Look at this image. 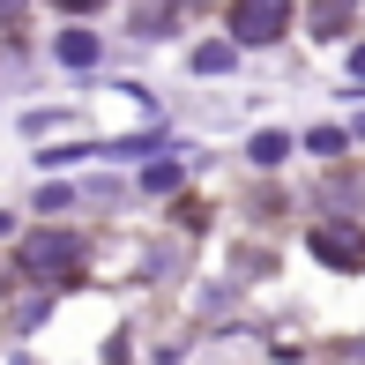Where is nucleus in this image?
I'll use <instances>...</instances> for the list:
<instances>
[{"mask_svg":"<svg viewBox=\"0 0 365 365\" xmlns=\"http://www.w3.org/2000/svg\"><path fill=\"white\" fill-rule=\"evenodd\" d=\"M313 23H321L328 38H343V23H351V0H313Z\"/></svg>","mask_w":365,"mask_h":365,"instance_id":"obj_5","label":"nucleus"},{"mask_svg":"<svg viewBox=\"0 0 365 365\" xmlns=\"http://www.w3.org/2000/svg\"><path fill=\"white\" fill-rule=\"evenodd\" d=\"M194 68H202V75H231V45H202V53H194Z\"/></svg>","mask_w":365,"mask_h":365,"instance_id":"obj_7","label":"nucleus"},{"mask_svg":"<svg viewBox=\"0 0 365 365\" xmlns=\"http://www.w3.org/2000/svg\"><path fill=\"white\" fill-rule=\"evenodd\" d=\"M313 261H328V269H365V231L358 224H313Z\"/></svg>","mask_w":365,"mask_h":365,"instance_id":"obj_3","label":"nucleus"},{"mask_svg":"<svg viewBox=\"0 0 365 365\" xmlns=\"http://www.w3.org/2000/svg\"><path fill=\"white\" fill-rule=\"evenodd\" d=\"M60 60H68V68H90V60H97V38H90V30H60Z\"/></svg>","mask_w":365,"mask_h":365,"instance_id":"obj_4","label":"nucleus"},{"mask_svg":"<svg viewBox=\"0 0 365 365\" xmlns=\"http://www.w3.org/2000/svg\"><path fill=\"white\" fill-rule=\"evenodd\" d=\"M351 75H365V45H358V53H351Z\"/></svg>","mask_w":365,"mask_h":365,"instance_id":"obj_11","label":"nucleus"},{"mask_svg":"<svg viewBox=\"0 0 365 365\" xmlns=\"http://www.w3.org/2000/svg\"><path fill=\"white\" fill-rule=\"evenodd\" d=\"M53 8H75L82 15V8H105V0H53Z\"/></svg>","mask_w":365,"mask_h":365,"instance_id":"obj_10","label":"nucleus"},{"mask_svg":"<svg viewBox=\"0 0 365 365\" xmlns=\"http://www.w3.org/2000/svg\"><path fill=\"white\" fill-rule=\"evenodd\" d=\"M284 149H291V135L269 127V135H254V164H284Z\"/></svg>","mask_w":365,"mask_h":365,"instance_id":"obj_6","label":"nucleus"},{"mask_svg":"<svg viewBox=\"0 0 365 365\" xmlns=\"http://www.w3.org/2000/svg\"><path fill=\"white\" fill-rule=\"evenodd\" d=\"M231 30L239 45H276L291 30V0H231Z\"/></svg>","mask_w":365,"mask_h":365,"instance_id":"obj_1","label":"nucleus"},{"mask_svg":"<svg viewBox=\"0 0 365 365\" xmlns=\"http://www.w3.org/2000/svg\"><path fill=\"white\" fill-rule=\"evenodd\" d=\"M306 149H321V157H343V127H321V135H313Z\"/></svg>","mask_w":365,"mask_h":365,"instance_id":"obj_8","label":"nucleus"},{"mask_svg":"<svg viewBox=\"0 0 365 365\" xmlns=\"http://www.w3.org/2000/svg\"><path fill=\"white\" fill-rule=\"evenodd\" d=\"M15 15H23V0H0V23H15Z\"/></svg>","mask_w":365,"mask_h":365,"instance_id":"obj_9","label":"nucleus"},{"mask_svg":"<svg viewBox=\"0 0 365 365\" xmlns=\"http://www.w3.org/2000/svg\"><path fill=\"white\" fill-rule=\"evenodd\" d=\"M23 269L38 276V284H45V276H75L82 269V239H75V231H38V239L23 246Z\"/></svg>","mask_w":365,"mask_h":365,"instance_id":"obj_2","label":"nucleus"}]
</instances>
